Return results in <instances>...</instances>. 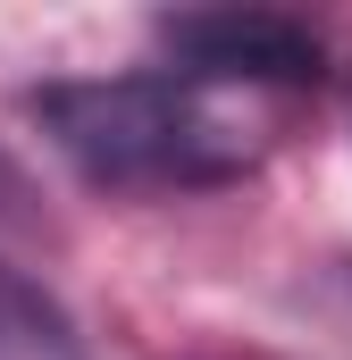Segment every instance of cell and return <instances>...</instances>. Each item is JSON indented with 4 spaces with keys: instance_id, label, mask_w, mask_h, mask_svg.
<instances>
[{
    "instance_id": "6da1fadb",
    "label": "cell",
    "mask_w": 352,
    "mask_h": 360,
    "mask_svg": "<svg viewBox=\"0 0 352 360\" xmlns=\"http://www.w3.org/2000/svg\"><path fill=\"white\" fill-rule=\"evenodd\" d=\"M25 109L59 143V160L109 193H193V184H227L252 168L244 126L210 101V84H193L176 68L42 84Z\"/></svg>"
},
{
    "instance_id": "7a4b0ae2",
    "label": "cell",
    "mask_w": 352,
    "mask_h": 360,
    "mask_svg": "<svg viewBox=\"0 0 352 360\" xmlns=\"http://www.w3.org/2000/svg\"><path fill=\"white\" fill-rule=\"evenodd\" d=\"M151 34L193 84H319V34L277 8H176Z\"/></svg>"
},
{
    "instance_id": "3957f363",
    "label": "cell",
    "mask_w": 352,
    "mask_h": 360,
    "mask_svg": "<svg viewBox=\"0 0 352 360\" xmlns=\"http://www.w3.org/2000/svg\"><path fill=\"white\" fill-rule=\"evenodd\" d=\"M0 360H92L76 319L34 276H17L8 260H0Z\"/></svg>"
}]
</instances>
